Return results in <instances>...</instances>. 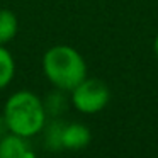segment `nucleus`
I'll use <instances>...</instances> for the list:
<instances>
[{
  "mask_svg": "<svg viewBox=\"0 0 158 158\" xmlns=\"http://www.w3.org/2000/svg\"><path fill=\"white\" fill-rule=\"evenodd\" d=\"M4 117L9 133L19 134L22 138H31L39 134L46 126V109L43 100L29 90H19L12 94L4 107Z\"/></svg>",
  "mask_w": 158,
  "mask_h": 158,
  "instance_id": "nucleus-1",
  "label": "nucleus"
},
{
  "mask_svg": "<svg viewBox=\"0 0 158 158\" xmlns=\"http://www.w3.org/2000/svg\"><path fill=\"white\" fill-rule=\"evenodd\" d=\"M43 72L55 89L72 92L82 80L87 78V63L75 48L56 44L43 56Z\"/></svg>",
  "mask_w": 158,
  "mask_h": 158,
  "instance_id": "nucleus-2",
  "label": "nucleus"
},
{
  "mask_svg": "<svg viewBox=\"0 0 158 158\" xmlns=\"http://www.w3.org/2000/svg\"><path fill=\"white\" fill-rule=\"evenodd\" d=\"M110 90L102 80L85 78L72 90V104L83 114H97L109 104Z\"/></svg>",
  "mask_w": 158,
  "mask_h": 158,
  "instance_id": "nucleus-3",
  "label": "nucleus"
},
{
  "mask_svg": "<svg viewBox=\"0 0 158 158\" xmlns=\"http://www.w3.org/2000/svg\"><path fill=\"white\" fill-rule=\"evenodd\" d=\"M27 138L7 133L0 138V158H31Z\"/></svg>",
  "mask_w": 158,
  "mask_h": 158,
  "instance_id": "nucleus-4",
  "label": "nucleus"
},
{
  "mask_svg": "<svg viewBox=\"0 0 158 158\" xmlns=\"http://www.w3.org/2000/svg\"><path fill=\"white\" fill-rule=\"evenodd\" d=\"M92 139L90 129L85 124L72 123L65 124L63 129V150H82Z\"/></svg>",
  "mask_w": 158,
  "mask_h": 158,
  "instance_id": "nucleus-5",
  "label": "nucleus"
},
{
  "mask_svg": "<svg viewBox=\"0 0 158 158\" xmlns=\"http://www.w3.org/2000/svg\"><path fill=\"white\" fill-rule=\"evenodd\" d=\"M17 15L9 9H0V44L12 41L17 34Z\"/></svg>",
  "mask_w": 158,
  "mask_h": 158,
  "instance_id": "nucleus-6",
  "label": "nucleus"
},
{
  "mask_svg": "<svg viewBox=\"0 0 158 158\" xmlns=\"http://www.w3.org/2000/svg\"><path fill=\"white\" fill-rule=\"evenodd\" d=\"M65 124L60 119H53L49 124L44 126V143L49 150L53 151H60L63 150V129H65Z\"/></svg>",
  "mask_w": 158,
  "mask_h": 158,
  "instance_id": "nucleus-7",
  "label": "nucleus"
},
{
  "mask_svg": "<svg viewBox=\"0 0 158 158\" xmlns=\"http://www.w3.org/2000/svg\"><path fill=\"white\" fill-rule=\"evenodd\" d=\"M15 75V61L12 53L0 44V90L5 89Z\"/></svg>",
  "mask_w": 158,
  "mask_h": 158,
  "instance_id": "nucleus-8",
  "label": "nucleus"
},
{
  "mask_svg": "<svg viewBox=\"0 0 158 158\" xmlns=\"http://www.w3.org/2000/svg\"><path fill=\"white\" fill-rule=\"evenodd\" d=\"M43 104H44V109L48 116L58 117L60 114L65 112L66 106H68V100L65 97V90L56 89L55 92L48 94V97H46V100H43Z\"/></svg>",
  "mask_w": 158,
  "mask_h": 158,
  "instance_id": "nucleus-9",
  "label": "nucleus"
},
{
  "mask_svg": "<svg viewBox=\"0 0 158 158\" xmlns=\"http://www.w3.org/2000/svg\"><path fill=\"white\" fill-rule=\"evenodd\" d=\"M7 133H9V127H7V123H5V117L4 114H0V138Z\"/></svg>",
  "mask_w": 158,
  "mask_h": 158,
  "instance_id": "nucleus-10",
  "label": "nucleus"
},
{
  "mask_svg": "<svg viewBox=\"0 0 158 158\" xmlns=\"http://www.w3.org/2000/svg\"><path fill=\"white\" fill-rule=\"evenodd\" d=\"M153 49H155V55H156V58H158V36L155 38V43H153Z\"/></svg>",
  "mask_w": 158,
  "mask_h": 158,
  "instance_id": "nucleus-11",
  "label": "nucleus"
}]
</instances>
